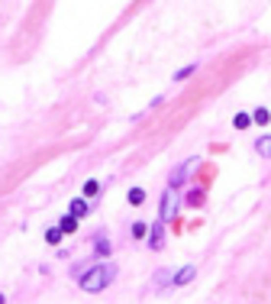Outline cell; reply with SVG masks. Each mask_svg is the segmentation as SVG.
I'll return each instance as SVG.
<instances>
[{"instance_id":"obj_1","label":"cell","mask_w":271,"mask_h":304,"mask_svg":"<svg viewBox=\"0 0 271 304\" xmlns=\"http://www.w3.org/2000/svg\"><path fill=\"white\" fill-rule=\"evenodd\" d=\"M113 278H116V265L100 262V265H91L87 272H81L77 285H81V291H87V295H97V291H103Z\"/></svg>"},{"instance_id":"obj_2","label":"cell","mask_w":271,"mask_h":304,"mask_svg":"<svg viewBox=\"0 0 271 304\" xmlns=\"http://www.w3.org/2000/svg\"><path fill=\"white\" fill-rule=\"evenodd\" d=\"M146 243H148V249H152V252H158V249L165 246V223H162V220H158V223H152Z\"/></svg>"},{"instance_id":"obj_3","label":"cell","mask_w":271,"mask_h":304,"mask_svg":"<svg viewBox=\"0 0 271 304\" xmlns=\"http://www.w3.org/2000/svg\"><path fill=\"white\" fill-rule=\"evenodd\" d=\"M174 211H178V197H174V188H168L162 194V223L174 217Z\"/></svg>"},{"instance_id":"obj_4","label":"cell","mask_w":271,"mask_h":304,"mask_svg":"<svg viewBox=\"0 0 271 304\" xmlns=\"http://www.w3.org/2000/svg\"><path fill=\"white\" fill-rule=\"evenodd\" d=\"M191 165H197V159H191V162H184V165H178L174 172H171V178H168V188H181L187 181V168Z\"/></svg>"},{"instance_id":"obj_5","label":"cell","mask_w":271,"mask_h":304,"mask_svg":"<svg viewBox=\"0 0 271 304\" xmlns=\"http://www.w3.org/2000/svg\"><path fill=\"white\" fill-rule=\"evenodd\" d=\"M194 275H197V269H194V265H184V269H178V272L171 275V285H174V288H181V285H187Z\"/></svg>"},{"instance_id":"obj_6","label":"cell","mask_w":271,"mask_h":304,"mask_svg":"<svg viewBox=\"0 0 271 304\" xmlns=\"http://www.w3.org/2000/svg\"><path fill=\"white\" fill-rule=\"evenodd\" d=\"M87 211H91V204H84L81 197H74V201H71V211H68V214L81 220V217H87Z\"/></svg>"},{"instance_id":"obj_7","label":"cell","mask_w":271,"mask_h":304,"mask_svg":"<svg viewBox=\"0 0 271 304\" xmlns=\"http://www.w3.org/2000/svg\"><path fill=\"white\" fill-rule=\"evenodd\" d=\"M255 152L262 159H271V136H262V139H255Z\"/></svg>"},{"instance_id":"obj_8","label":"cell","mask_w":271,"mask_h":304,"mask_svg":"<svg viewBox=\"0 0 271 304\" xmlns=\"http://www.w3.org/2000/svg\"><path fill=\"white\" fill-rule=\"evenodd\" d=\"M94 249H97V256H107V252H110V240L103 233H97V236H94Z\"/></svg>"},{"instance_id":"obj_9","label":"cell","mask_w":271,"mask_h":304,"mask_svg":"<svg viewBox=\"0 0 271 304\" xmlns=\"http://www.w3.org/2000/svg\"><path fill=\"white\" fill-rule=\"evenodd\" d=\"M171 275H174V272H168V269H158V272H155V291H162L165 285L171 281Z\"/></svg>"},{"instance_id":"obj_10","label":"cell","mask_w":271,"mask_h":304,"mask_svg":"<svg viewBox=\"0 0 271 304\" xmlns=\"http://www.w3.org/2000/svg\"><path fill=\"white\" fill-rule=\"evenodd\" d=\"M268 120H271V110H268V107H255V113H252V123L265 126Z\"/></svg>"},{"instance_id":"obj_11","label":"cell","mask_w":271,"mask_h":304,"mask_svg":"<svg viewBox=\"0 0 271 304\" xmlns=\"http://www.w3.org/2000/svg\"><path fill=\"white\" fill-rule=\"evenodd\" d=\"M58 230H62V233H74V230H77V217L65 214V217H62V223H58Z\"/></svg>"},{"instance_id":"obj_12","label":"cell","mask_w":271,"mask_h":304,"mask_svg":"<svg viewBox=\"0 0 271 304\" xmlns=\"http://www.w3.org/2000/svg\"><path fill=\"white\" fill-rule=\"evenodd\" d=\"M129 204L132 207H142V204H146V191H142V188H129Z\"/></svg>"},{"instance_id":"obj_13","label":"cell","mask_w":271,"mask_h":304,"mask_svg":"<svg viewBox=\"0 0 271 304\" xmlns=\"http://www.w3.org/2000/svg\"><path fill=\"white\" fill-rule=\"evenodd\" d=\"M232 126H236V130H248V126H252V113H236V117H232Z\"/></svg>"},{"instance_id":"obj_14","label":"cell","mask_w":271,"mask_h":304,"mask_svg":"<svg viewBox=\"0 0 271 304\" xmlns=\"http://www.w3.org/2000/svg\"><path fill=\"white\" fill-rule=\"evenodd\" d=\"M132 236H136V240H146V236H148V223L136 220V223H132Z\"/></svg>"},{"instance_id":"obj_15","label":"cell","mask_w":271,"mask_h":304,"mask_svg":"<svg viewBox=\"0 0 271 304\" xmlns=\"http://www.w3.org/2000/svg\"><path fill=\"white\" fill-rule=\"evenodd\" d=\"M187 204H191V207H200V204H203V191H200V188H194L191 194H187Z\"/></svg>"},{"instance_id":"obj_16","label":"cell","mask_w":271,"mask_h":304,"mask_svg":"<svg viewBox=\"0 0 271 304\" xmlns=\"http://www.w3.org/2000/svg\"><path fill=\"white\" fill-rule=\"evenodd\" d=\"M194 71H197V65H187V68H181V71H174V81H184V78H191Z\"/></svg>"},{"instance_id":"obj_17","label":"cell","mask_w":271,"mask_h":304,"mask_svg":"<svg viewBox=\"0 0 271 304\" xmlns=\"http://www.w3.org/2000/svg\"><path fill=\"white\" fill-rule=\"evenodd\" d=\"M62 230H58V226H55V230H46V243H52V246H55V243H58V240H62Z\"/></svg>"},{"instance_id":"obj_18","label":"cell","mask_w":271,"mask_h":304,"mask_svg":"<svg viewBox=\"0 0 271 304\" xmlns=\"http://www.w3.org/2000/svg\"><path fill=\"white\" fill-rule=\"evenodd\" d=\"M97 191H100V181H94V178H91V181L84 185V194H87V197H94Z\"/></svg>"}]
</instances>
